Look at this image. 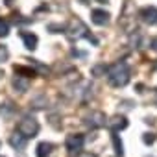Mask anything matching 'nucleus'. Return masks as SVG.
Masks as SVG:
<instances>
[{"label": "nucleus", "mask_w": 157, "mask_h": 157, "mask_svg": "<svg viewBox=\"0 0 157 157\" xmlns=\"http://www.w3.org/2000/svg\"><path fill=\"white\" fill-rule=\"evenodd\" d=\"M139 17L146 22V24H157V8L155 6H146L139 11Z\"/></svg>", "instance_id": "nucleus-3"}, {"label": "nucleus", "mask_w": 157, "mask_h": 157, "mask_svg": "<svg viewBox=\"0 0 157 157\" xmlns=\"http://www.w3.org/2000/svg\"><path fill=\"white\" fill-rule=\"evenodd\" d=\"M13 85H15V89H21V93L28 89V82H22L21 78H19V76H17V80L13 82Z\"/></svg>", "instance_id": "nucleus-12"}, {"label": "nucleus", "mask_w": 157, "mask_h": 157, "mask_svg": "<svg viewBox=\"0 0 157 157\" xmlns=\"http://www.w3.org/2000/svg\"><path fill=\"white\" fill-rule=\"evenodd\" d=\"M8 33H10V22L0 19V37H6Z\"/></svg>", "instance_id": "nucleus-11"}, {"label": "nucleus", "mask_w": 157, "mask_h": 157, "mask_svg": "<svg viewBox=\"0 0 157 157\" xmlns=\"http://www.w3.org/2000/svg\"><path fill=\"white\" fill-rule=\"evenodd\" d=\"M21 37H22L24 46H26L28 50H35V48H37L39 39H37V35H35V33H32V32H21Z\"/></svg>", "instance_id": "nucleus-6"}, {"label": "nucleus", "mask_w": 157, "mask_h": 157, "mask_svg": "<svg viewBox=\"0 0 157 157\" xmlns=\"http://www.w3.org/2000/svg\"><path fill=\"white\" fill-rule=\"evenodd\" d=\"M48 30L54 33V30H57V33H61L63 30H65V26H59V24H48Z\"/></svg>", "instance_id": "nucleus-16"}, {"label": "nucleus", "mask_w": 157, "mask_h": 157, "mask_svg": "<svg viewBox=\"0 0 157 157\" xmlns=\"http://www.w3.org/2000/svg\"><path fill=\"white\" fill-rule=\"evenodd\" d=\"M107 78H109V83L113 87H124L129 82V67L124 61H118L113 67H109Z\"/></svg>", "instance_id": "nucleus-1"}, {"label": "nucleus", "mask_w": 157, "mask_h": 157, "mask_svg": "<svg viewBox=\"0 0 157 157\" xmlns=\"http://www.w3.org/2000/svg\"><path fill=\"white\" fill-rule=\"evenodd\" d=\"M113 142H115V150H117V153L122 157V155H124V151H122V142L118 140V135H113Z\"/></svg>", "instance_id": "nucleus-14"}, {"label": "nucleus", "mask_w": 157, "mask_h": 157, "mask_svg": "<svg viewBox=\"0 0 157 157\" xmlns=\"http://www.w3.org/2000/svg\"><path fill=\"white\" fill-rule=\"evenodd\" d=\"M15 72H17V74H24V78H30V76H33V70H30V68H24V67H15Z\"/></svg>", "instance_id": "nucleus-13"}, {"label": "nucleus", "mask_w": 157, "mask_h": 157, "mask_svg": "<svg viewBox=\"0 0 157 157\" xmlns=\"http://www.w3.org/2000/svg\"><path fill=\"white\" fill-rule=\"evenodd\" d=\"M96 2H100V4H105V2H107V0H96Z\"/></svg>", "instance_id": "nucleus-19"}, {"label": "nucleus", "mask_w": 157, "mask_h": 157, "mask_svg": "<svg viewBox=\"0 0 157 157\" xmlns=\"http://www.w3.org/2000/svg\"><path fill=\"white\" fill-rule=\"evenodd\" d=\"M153 140H155V137H153L151 133H146V135H144V142H146V144H151Z\"/></svg>", "instance_id": "nucleus-17"}, {"label": "nucleus", "mask_w": 157, "mask_h": 157, "mask_svg": "<svg viewBox=\"0 0 157 157\" xmlns=\"http://www.w3.org/2000/svg\"><path fill=\"white\" fill-rule=\"evenodd\" d=\"M153 48L157 50V39H153Z\"/></svg>", "instance_id": "nucleus-18"}, {"label": "nucleus", "mask_w": 157, "mask_h": 157, "mask_svg": "<svg viewBox=\"0 0 157 157\" xmlns=\"http://www.w3.org/2000/svg\"><path fill=\"white\" fill-rule=\"evenodd\" d=\"M91 21L98 26H104V24L109 22V13L104 11V10H93L91 11Z\"/></svg>", "instance_id": "nucleus-5"}, {"label": "nucleus", "mask_w": 157, "mask_h": 157, "mask_svg": "<svg viewBox=\"0 0 157 157\" xmlns=\"http://www.w3.org/2000/svg\"><path fill=\"white\" fill-rule=\"evenodd\" d=\"M8 56H10V52H8V46L0 44V63H4V61L8 59Z\"/></svg>", "instance_id": "nucleus-15"}, {"label": "nucleus", "mask_w": 157, "mask_h": 157, "mask_svg": "<svg viewBox=\"0 0 157 157\" xmlns=\"http://www.w3.org/2000/svg\"><path fill=\"white\" fill-rule=\"evenodd\" d=\"M10 142H11V146H13V148L22 150V148H24V144H26V137H24L22 133H15V135L10 139Z\"/></svg>", "instance_id": "nucleus-9"}, {"label": "nucleus", "mask_w": 157, "mask_h": 157, "mask_svg": "<svg viewBox=\"0 0 157 157\" xmlns=\"http://www.w3.org/2000/svg\"><path fill=\"white\" fill-rule=\"evenodd\" d=\"M80 2H82V4H87V2H89V0H80Z\"/></svg>", "instance_id": "nucleus-20"}, {"label": "nucleus", "mask_w": 157, "mask_h": 157, "mask_svg": "<svg viewBox=\"0 0 157 157\" xmlns=\"http://www.w3.org/2000/svg\"><path fill=\"white\" fill-rule=\"evenodd\" d=\"M17 131L22 133L26 139H30V137H35V135H37V131H39V124H37V120H35L33 117H24V118L19 122Z\"/></svg>", "instance_id": "nucleus-2"}, {"label": "nucleus", "mask_w": 157, "mask_h": 157, "mask_svg": "<svg viewBox=\"0 0 157 157\" xmlns=\"http://www.w3.org/2000/svg\"><path fill=\"white\" fill-rule=\"evenodd\" d=\"M91 128H100V126H104L105 124V117L102 115V113H93L91 117H89V122H87Z\"/></svg>", "instance_id": "nucleus-8"}, {"label": "nucleus", "mask_w": 157, "mask_h": 157, "mask_svg": "<svg viewBox=\"0 0 157 157\" xmlns=\"http://www.w3.org/2000/svg\"><path fill=\"white\" fill-rule=\"evenodd\" d=\"M83 148V137L82 135H70L68 139H67V150L68 151H80Z\"/></svg>", "instance_id": "nucleus-4"}, {"label": "nucleus", "mask_w": 157, "mask_h": 157, "mask_svg": "<svg viewBox=\"0 0 157 157\" xmlns=\"http://www.w3.org/2000/svg\"><path fill=\"white\" fill-rule=\"evenodd\" d=\"M52 144L50 142H41L39 146H37V151H35V155L37 157H48L50 153H52Z\"/></svg>", "instance_id": "nucleus-10"}, {"label": "nucleus", "mask_w": 157, "mask_h": 157, "mask_svg": "<svg viewBox=\"0 0 157 157\" xmlns=\"http://www.w3.org/2000/svg\"><path fill=\"white\" fill-rule=\"evenodd\" d=\"M107 124H109V128H111L113 131H118V129H124V128L128 126V120H126L124 117H115V118H111Z\"/></svg>", "instance_id": "nucleus-7"}]
</instances>
